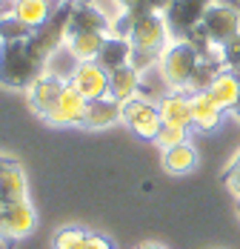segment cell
<instances>
[{
    "label": "cell",
    "mask_w": 240,
    "mask_h": 249,
    "mask_svg": "<svg viewBox=\"0 0 240 249\" xmlns=\"http://www.w3.org/2000/svg\"><path fill=\"white\" fill-rule=\"evenodd\" d=\"M200 32L206 35V40L223 49L229 40H235L240 35V6L232 0H215L209 6V12L203 15Z\"/></svg>",
    "instance_id": "3957f363"
},
{
    "label": "cell",
    "mask_w": 240,
    "mask_h": 249,
    "mask_svg": "<svg viewBox=\"0 0 240 249\" xmlns=\"http://www.w3.org/2000/svg\"><path fill=\"white\" fill-rule=\"evenodd\" d=\"M106 37H109V35H103V32H77V35H69V37H66V46H69V52H72V57L77 63H83V60H97L100 46H103Z\"/></svg>",
    "instance_id": "ffe728a7"
},
{
    "label": "cell",
    "mask_w": 240,
    "mask_h": 249,
    "mask_svg": "<svg viewBox=\"0 0 240 249\" xmlns=\"http://www.w3.org/2000/svg\"><path fill=\"white\" fill-rule=\"evenodd\" d=\"M135 249H163V247H157V244H137Z\"/></svg>",
    "instance_id": "f1b7e54d"
},
{
    "label": "cell",
    "mask_w": 240,
    "mask_h": 249,
    "mask_svg": "<svg viewBox=\"0 0 240 249\" xmlns=\"http://www.w3.org/2000/svg\"><path fill=\"white\" fill-rule=\"evenodd\" d=\"M3 206H6V203H3V200H0V215H3Z\"/></svg>",
    "instance_id": "1f68e13d"
},
{
    "label": "cell",
    "mask_w": 240,
    "mask_h": 249,
    "mask_svg": "<svg viewBox=\"0 0 240 249\" xmlns=\"http://www.w3.org/2000/svg\"><path fill=\"white\" fill-rule=\"evenodd\" d=\"M120 121H123V103L115 98H100L86 106L83 126L86 129H106V126H115Z\"/></svg>",
    "instance_id": "4fadbf2b"
},
{
    "label": "cell",
    "mask_w": 240,
    "mask_h": 249,
    "mask_svg": "<svg viewBox=\"0 0 240 249\" xmlns=\"http://www.w3.org/2000/svg\"><path fill=\"white\" fill-rule=\"evenodd\" d=\"M3 160H6V158H0V163H3Z\"/></svg>",
    "instance_id": "d6a6232c"
},
{
    "label": "cell",
    "mask_w": 240,
    "mask_h": 249,
    "mask_svg": "<svg viewBox=\"0 0 240 249\" xmlns=\"http://www.w3.org/2000/svg\"><path fill=\"white\" fill-rule=\"evenodd\" d=\"M194 163H197V152L194 146L186 141L180 146H171V149H163V169L171 175H183L189 172Z\"/></svg>",
    "instance_id": "44dd1931"
},
{
    "label": "cell",
    "mask_w": 240,
    "mask_h": 249,
    "mask_svg": "<svg viewBox=\"0 0 240 249\" xmlns=\"http://www.w3.org/2000/svg\"><path fill=\"white\" fill-rule=\"evenodd\" d=\"M57 9V3L54 0H15L12 3V15L26 23L32 32L37 29V26H43L49 20V15Z\"/></svg>",
    "instance_id": "e0dca14e"
},
{
    "label": "cell",
    "mask_w": 240,
    "mask_h": 249,
    "mask_svg": "<svg viewBox=\"0 0 240 249\" xmlns=\"http://www.w3.org/2000/svg\"><path fill=\"white\" fill-rule=\"evenodd\" d=\"M54 3H77V0H54Z\"/></svg>",
    "instance_id": "4dcf8cb0"
},
{
    "label": "cell",
    "mask_w": 240,
    "mask_h": 249,
    "mask_svg": "<svg viewBox=\"0 0 240 249\" xmlns=\"http://www.w3.org/2000/svg\"><path fill=\"white\" fill-rule=\"evenodd\" d=\"M0 200L3 203H15V200H29L26 198V175L17 160H3L0 163Z\"/></svg>",
    "instance_id": "2e32d148"
},
{
    "label": "cell",
    "mask_w": 240,
    "mask_h": 249,
    "mask_svg": "<svg viewBox=\"0 0 240 249\" xmlns=\"http://www.w3.org/2000/svg\"><path fill=\"white\" fill-rule=\"evenodd\" d=\"M200 57H206V54H200L189 40H174L160 54V75L166 80V86H171L174 92H186L194 77V69L200 63Z\"/></svg>",
    "instance_id": "7a4b0ae2"
},
{
    "label": "cell",
    "mask_w": 240,
    "mask_h": 249,
    "mask_svg": "<svg viewBox=\"0 0 240 249\" xmlns=\"http://www.w3.org/2000/svg\"><path fill=\"white\" fill-rule=\"evenodd\" d=\"M220 57H223V66L232 69V72H240V35L235 40H229L223 49H220Z\"/></svg>",
    "instance_id": "d4e9b609"
},
{
    "label": "cell",
    "mask_w": 240,
    "mask_h": 249,
    "mask_svg": "<svg viewBox=\"0 0 240 249\" xmlns=\"http://www.w3.org/2000/svg\"><path fill=\"white\" fill-rule=\"evenodd\" d=\"M69 83L74 89L89 100H100L109 98V72L103 66H97L95 60H83V63H74L72 75H69Z\"/></svg>",
    "instance_id": "ba28073f"
},
{
    "label": "cell",
    "mask_w": 240,
    "mask_h": 249,
    "mask_svg": "<svg viewBox=\"0 0 240 249\" xmlns=\"http://www.w3.org/2000/svg\"><path fill=\"white\" fill-rule=\"evenodd\" d=\"M26 37H32V29L26 23H20L15 15L0 18V43H6V40H26Z\"/></svg>",
    "instance_id": "603a6c76"
},
{
    "label": "cell",
    "mask_w": 240,
    "mask_h": 249,
    "mask_svg": "<svg viewBox=\"0 0 240 249\" xmlns=\"http://www.w3.org/2000/svg\"><path fill=\"white\" fill-rule=\"evenodd\" d=\"M12 3H15V0H0V18L12 15Z\"/></svg>",
    "instance_id": "83f0119b"
},
{
    "label": "cell",
    "mask_w": 240,
    "mask_h": 249,
    "mask_svg": "<svg viewBox=\"0 0 240 249\" xmlns=\"http://www.w3.org/2000/svg\"><path fill=\"white\" fill-rule=\"evenodd\" d=\"M209 95L229 112V109H235L240 103V77L232 72V69H223L220 75L212 80V86H209Z\"/></svg>",
    "instance_id": "d6986e66"
},
{
    "label": "cell",
    "mask_w": 240,
    "mask_h": 249,
    "mask_svg": "<svg viewBox=\"0 0 240 249\" xmlns=\"http://www.w3.org/2000/svg\"><path fill=\"white\" fill-rule=\"evenodd\" d=\"M32 229H34V209L29 200H15V203L3 206V215H0V241L3 244L20 241Z\"/></svg>",
    "instance_id": "9c48e42d"
},
{
    "label": "cell",
    "mask_w": 240,
    "mask_h": 249,
    "mask_svg": "<svg viewBox=\"0 0 240 249\" xmlns=\"http://www.w3.org/2000/svg\"><path fill=\"white\" fill-rule=\"evenodd\" d=\"M86 238H89L86 229H80V226H63L54 235V249H83L86 247Z\"/></svg>",
    "instance_id": "7402d4cb"
},
{
    "label": "cell",
    "mask_w": 240,
    "mask_h": 249,
    "mask_svg": "<svg viewBox=\"0 0 240 249\" xmlns=\"http://www.w3.org/2000/svg\"><path fill=\"white\" fill-rule=\"evenodd\" d=\"M83 249H115V244H112L109 238L97 235V232H89V238H86V247H83Z\"/></svg>",
    "instance_id": "4316f807"
},
{
    "label": "cell",
    "mask_w": 240,
    "mask_h": 249,
    "mask_svg": "<svg viewBox=\"0 0 240 249\" xmlns=\"http://www.w3.org/2000/svg\"><path fill=\"white\" fill-rule=\"evenodd\" d=\"M49 72V60L40 57L37 49L26 40L0 43V83L17 92H29Z\"/></svg>",
    "instance_id": "6da1fadb"
},
{
    "label": "cell",
    "mask_w": 240,
    "mask_h": 249,
    "mask_svg": "<svg viewBox=\"0 0 240 249\" xmlns=\"http://www.w3.org/2000/svg\"><path fill=\"white\" fill-rule=\"evenodd\" d=\"M223 183L229 186V192L240 200V155L226 166V172H223Z\"/></svg>",
    "instance_id": "484cf974"
},
{
    "label": "cell",
    "mask_w": 240,
    "mask_h": 249,
    "mask_svg": "<svg viewBox=\"0 0 240 249\" xmlns=\"http://www.w3.org/2000/svg\"><path fill=\"white\" fill-rule=\"evenodd\" d=\"M171 37L169 35V26L163 20L160 12H149V15H135V23H132V32H129V43L135 52H149V54H163L166 52V40Z\"/></svg>",
    "instance_id": "8992f818"
},
{
    "label": "cell",
    "mask_w": 240,
    "mask_h": 249,
    "mask_svg": "<svg viewBox=\"0 0 240 249\" xmlns=\"http://www.w3.org/2000/svg\"><path fill=\"white\" fill-rule=\"evenodd\" d=\"M232 112H235V115H238V118H240V103H238V106H235V109H232Z\"/></svg>",
    "instance_id": "f546056e"
},
{
    "label": "cell",
    "mask_w": 240,
    "mask_h": 249,
    "mask_svg": "<svg viewBox=\"0 0 240 249\" xmlns=\"http://www.w3.org/2000/svg\"><path fill=\"white\" fill-rule=\"evenodd\" d=\"M86 106H89V100L83 98V95L74 89L72 83L66 80V89H63L60 100L54 103V109L49 112L46 121H49L51 126H83Z\"/></svg>",
    "instance_id": "30bf717a"
},
{
    "label": "cell",
    "mask_w": 240,
    "mask_h": 249,
    "mask_svg": "<svg viewBox=\"0 0 240 249\" xmlns=\"http://www.w3.org/2000/svg\"><path fill=\"white\" fill-rule=\"evenodd\" d=\"M123 124L129 126L137 138H146V141H154L157 132H160V112H157V103L146 98H132L123 103Z\"/></svg>",
    "instance_id": "52a82bcc"
},
{
    "label": "cell",
    "mask_w": 240,
    "mask_h": 249,
    "mask_svg": "<svg viewBox=\"0 0 240 249\" xmlns=\"http://www.w3.org/2000/svg\"><path fill=\"white\" fill-rule=\"evenodd\" d=\"M63 89H66V80L60 75H54V72H46V75L29 89V106H32V112L46 121L49 112L54 109V103L63 95Z\"/></svg>",
    "instance_id": "8fae6325"
},
{
    "label": "cell",
    "mask_w": 240,
    "mask_h": 249,
    "mask_svg": "<svg viewBox=\"0 0 240 249\" xmlns=\"http://www.w3.org/2000/svg\"><path fill=\"white\" fill-rule=\"evenodd\" d=\"M95 63L103 66L106 72H118L123 66H132V43H129V37L109 35L103 40V46H100V54H97Z\"/></svg>",
    "instance_id": "5bb4252c"
},
{
    "label": "cell",
    "mask_w": 240,
    "mask_h": 249,
    "mask_svg": "<svg viewBox=\"0 0 240 249\" xmlns=\"http://www.w3.org/2000/svg\"><path fill=\"white\" fill-rule=\"evenodd\" d=\"M215 0H169V6L160 12L169 26V35L174 40H186L194 29H200L203 15L209 12Z\"/></svg>",
    "instance_id": "5b68a950"
},
{
    "label": "cell",
    "mask_w": 240,
    "mask_h": 249,
    "mask_svg": "<svg viewBox=\"0 0 240 249\" xmlns=\"http://www.w3.org/2000/svg\"><path fill=\"white\" fill-rule=\"evenodd\" d=\"M137 95H140V72L135 66H123L118 72H109V98L126 103Z\"/></svg>",
    "instance_id": "ac0fdd59"
},
{
    "label": "cell",
    "mask_w": 240,
    "mask_h": 249,
    "mask_svg": "<svg viewBox=\"0 0 240 249\" xmlns=\"http://www.w3.org/2000/svg\"><path fill=\"white\" fill-rule=\"evenodd\" d=\"M189 98H192V124L197 126V129H203V132L215 129V126L220 124V118H223L226 109L209 95V89H203V92H192Z\"/></svg>",
    "instance_id": "9a60e30c"
},
{
    "label": "cell",
    "mask_w": 240,
    "mask_h": 249,
    "mask_svg": "<svg viewBox=\"0 0 240 249\" xmlns=\"http://www.w3.org/2000/svg\"><path fill=\"white\" fill-rule=\"evenodd\" d=\"M157 112H160V121L169 126H183V129L192 126V98L186 92L163 95L157 100Z\"/></svg>",
    "instance_id": "7c38bea8"
},
{
    "label": "cell",
    "mask_w": 240,
    "mask_h": 249,
    "mask_svg": "<svg viewBox=\"0 0 240 249\" xmlns=\"http://www.w3.org/2000/svg\"><path fill=\"white\" fill-rule=\"evenodd\" d=\"M69 18H72V3H57V9L49 15L43 26H37L29 37V43L37 49L40 57L51 60V54L60 49L69 37Z\"/></svg>",
    "instance_id": "277c9868"
},
{
    "label": "cell",
    "mask_w": 240,
    "mask_h": 249,
    "mask_svg": "<svg viewBox=\"0 0 240 249\" xmlns=\"http://www.w3.org/2000/svg\"><path fill=\"white\" fill-rule=\"evenodd\" d=\"M186 132H189V129H183V126H169V124H163V126H160V132H157V138H154V143H157L160 149L180 146V143H186Z\"/></svg>",
    "instance_id": "cb8c5ba5"
}]
</instances>
